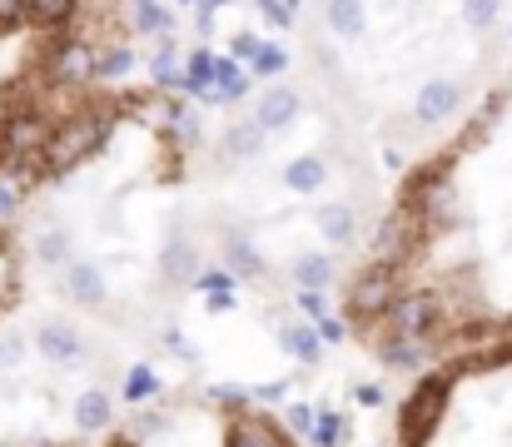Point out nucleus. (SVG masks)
<instances>
[{"instance_id": "f257e3e1", "label": "nucleus", "mask_w": 512, "mask_h": 447, "mask_svg": "<svg viewBox=\"0 0 512 447\" xmlns=\"http://www.w3.org/2000/svg\"><path fill=\"white\" fill-rule=\"evenodd\" d=\"M115 120H120L115 100H90V105H75L65 120H55L50 145L40 154L45 179H65V174H75L85 159H95V154L105 149V140H110Z\"/></svg>"}, {"instance_id": "f03ea898", "label": "nucleus", "mask_w": 512, "mask_h": 447, "mask_svg": "<svg viewBox=\"0 0 512 447\" xmlns=\"http://www.w3.org/2000/svg\"><path fill=\"white\" fill-rule=\"evenodd\" d=\"M448 403H453V373H428L408 398H403V413H398V447H428L438 438L443 418H448Z\"/></svg>"}, {"instance_id": "7ed1b4c3", "label": "nucleus", "mask_w": 512, "mask_h": 447, "mask_svg": "<svg viewBox=\"0 0 512 447\" xmlns=\"http://www.w3.org/2000/svg\"><path fill=\"white\" fill-rule=\"evenodd\" d=\"M443 318H448V303L443 294H398L388 303V313L383 318H373L378 323V333H373V343L383 338V333H398V338H418V343H433L438 333H443Z\"/></svg>"}, {"instance_id": "20e7f679", "label": "nucleus", "mask_w": 512, "mask_h": 447, "mask_svg": "<svg viewBox=\"0 0 512 447\" xmlns=\"http://www.w3.org/2000/svg\"><path fill=\"white\" fill-rule=\"evenodd\" d=\"M418 244H423V219H418V209H413V204H393V209L378 219V229H373V264L403 269V259L418 254Z\"/></svg>"}, {"instance_id": "39448f33", "label": "nucleus", "mask_w": 512, "mask_h": 447, "mask_svg": "<svg viewBox=\"0 0 512 447\" xmlns=\"http://www.w3.org/2000/svg\"><path fill=\"white\" fill-rule=\"evenodd\" d=\"M398 294H403V289H398V269H393V264H363V269L353 274V284H348V313H353L358 323H373V318L388 313V303Z\"/></svg>"}, {"instance_id": "423d86ee", "label": "nucleus", "mask_w": 512, "mask_h": 447, "mask_svg": "<svg viewBox=\"0 0 512 447\" xmlns=\"http://www.w3.org/2000/svg\"><path fill=\"white\" fill-rule=\"evenodd\" d=\"M458 105H463V85L458 80H428L418 90V100H413V120L418 125H443V120L458 115Z\"/></svg>"}, {"instance_id": "0eeeda50", "label": "nucleus", "mask_w": 512, "mask_h": 447, "mask_svg": "<svg viewBox=\"0 0 512 447\" xmlns=\"http://www.w3.org/2000/svg\"><path fill=\"white\" fill-rule=\"evenodd\" d=\"M299 110H304L299 90L274 85V90H264V95H259V105H254V115H249V120H254L264 135H279V130H289V125L299 120Z\"/></svg>"}, {"instance_id": "6e6552de", "label": "nucleus", "mask_w": 512, "mask_h": 447, "mask_svg": "<svg viewBox=\"0 0 512 447\" xmlns=\"http://www.w3.org/2000/svg\"><path fill=\"white\" fill-rule=\"evenodd\" d=\"M224 447H289V438L279 433V423L254 418V413H239V418H229Z\"/></svg>"}, {"instance_id": "1a4fd4ad", "label": "nucleus", "mask_w": 512, "mask_h": 447, "mask_svg": "<svg viewBox=\"0 0 512 447\" xmlns=\"http://www.w3.org/2000/svg\"><path fill=\"white\" fill-rule=\"evenodd\" d=\"M35 348H40L50 363H80V358H85V343H80V333H75L70 323H60V318L40 323V333H35Z\"/></svg>"}, {"instance_id": "9d476101", "label": "nucleus", "mask_w": 512, "mask_h": 447, "mask_svg": "<svg viewBox=\"0 0 512 447\" xmlns=\"http://www.w3.org/2000/svg\"><path fill=\"white\" fill-rule=\"evenodd\" d=\"M373 353H378V363L393 368V373H418L423 358H428V343H418V338H398V333H383V338L373 343Z\"/></svg>"}, {"instance_id": "9b49d317", "label": "nucleus", "mask_w": 512, "mask_h": 447, "mask_svg": "<svg viewBox=\"0 0 512 447\" xmlns=\"http://www.w3.org/2000/svg\"><path fill=\"white\" fill-rule=\"evenodd\" d=\"M324 184H329V159H324V154H299V159L284 164V189H294V194H319Z\"/></svg>"}, {"instance_id": "f8f14e48", "label": "nucleus", "mask_w": 512, "mask_h": 447, "mask_svg": "<svg viewBox=\"0 0 512 447\" xmlns=\"http://www.w3.org/2000/svg\"><path fill=\"white\" fill-rule=\"evenodd\" d=\"M224 269L234 279H259L264 274V259H259V249H254V239L244 229H229L224 234Z\"/></svg>"}, {"instance_id": "ddd939ff", "label": "nucleus", "mask_w": 512, "mask_h": 447, "mask_svg": "<svg viewBox=\"0 0 512 447\" xmlns=\"http://www.w3.org/2000/svg\"><path fill=\"white\" fill-rule=\"evenodd\" d=\"M75 10H80V0H25V20H30V30H40V35L70 30V25H75Z\"/></svg>"}, {"instance_id": "4468645a", "label": "nucleus", "mask_w": 512, "mask_h": 447, "mask_svg": "<svg viewBox=\"0 0 512 447\" xmlns=\"http://www.w3.org/2000/svg\"><path fill=\"white\" fill-rule=\"evenodd\" d=\"M65 294L75 298V303H85V308H100V303H105V274H100L95 264L75 259V264L65 269Z\"/></svg>"}, {"instance_id": "2eb2a0df", "label": "nucleus", "mask_w": 512, "mask_h": 447, "mask_svg": "<svg viewBox=\"0 0 512 447\" xmlns=\"http://www.w3.org/2000/svg\"><path fill=\"white\" fill-rule=\"evenodd\" d=\"M324 25L339 40H358L368 30V10H363V0H324Z\"/></svg>"}, {"instance_id": "dca6fc26", "label": "nucleus", "mask_w": 512, "mask_h": 447, "mask_svg": "<svg viewBox=\"0 0 512 447\" xmlns=\"http://www.w3.org/2000/svg\"><path fill=\"white\" fill-rule=\"evenodd\" d=\"M160 274H165V284H189L199 274V249L174 234L170 244H165V254H160Z\"/></svg>"}, {"instance_id": "f3484780", "label": "nucleus", "mask_w": 512, "mask_h": 447, "mask_svg": "<svg viewBox=\"0 0 512 447\" xmlns=\"http://www.w3.org/2000/svg\"><path fill=\"white\" fill-rule=\"evenodd\" d=\"M130 70H135V50H130L125 40L95 45V70H90V80H105V85H115V80H125Z\"/></svg>"}, {"instance_id": "a211bd4d", "label": "nucleus", "mask_w": 512, "mask_h": 447, "mask_svg": "<svg viewBox=\"0 0 512 447\" xmlns=\"http://www.w3.org/2000/svg\"><path fill=\"white\" fill-rule=\"evenodd\" d=\"M110 418H115V403H110L105 388H85V393L75 398V423H80V433H100V428H110Z\"/></svg>"}, {"instance_id": "6ab92c4d", "label": "nucleus", "mask_w": 512, "mask_h": 447, "mask_svg": "<svg viewBox=\"0 0 512 447\" xmlns=\"http://www.w3.org/2000/svg\"><path fill=\"white\" fill-rule=\"evenodd\" d=\"M319 234L343 249V244H353L358 239V214H353V204H324L319 209Z\"/></svg>"}, {"instance_id": "aec40b11", "label": "nucleus", "mask_w": 512, "mask_h": 447, "mask_svg": "<svg viewBox=\"0 0 512 447\" xmlns=\"http://www.w3.org/2000/svg\"><path fill=\"white\" fill-rule=\"evenodd\" d=\"M279 343H284V353L299 358V363H319V358H324V343H319L314 323H284V328H279Z\"/></svg>"}, {"instance_id": "412c9836", "label": "nucleus", "mask_w": 512, "mask_h": 447, "mask_svg": "<svg viewBox=\"0 0 512 447\" xmlns=\"http://www.w3.org/2000/svg\"><path fill=\"white\" fill-rule=\"evenodd\" d=\"M150 80L160 85V95H179V90H184V70H179V60H174L170 35H160V50L150 55Z\"/></svg>"}, {"instance_id": "4be33fe9", "label": "nucleus", "mask_w": 512, "mask_h": 447, "mask_svg": "<svg viewBox=\"0 0 512 447\" xmlns=\"http://www.w3.org/2000/svg\"><path fill=\"white\" fill-rule=\"evenodd\" d=\"M264 130L254 125V120H234L229 130H224V159H254V154H264Z\"/></svg>"}, {"instance_id": "5701e85b", "label": "nucleus", "mask_w": 512, "mask_h": 447, "mask_svg": "<svg viewBox=\"0 0 512 447\" xmlns=\"http://www.w3.org/2000/svg\"><path fill=\"white\" fill-rule=\"evenodd\" d=\"M209 80H214V50L194 45V50L184 55V90H179V95H204V100H214V95H209Z\"/></svg>"}, {"instance_id": "b1692460", "label": "nucleus", "mask_w": 512, "mask_h": 447, "mask_svg": "<svg viewBox=\"0 0 512 447\" xmlns=\"http://www.w3.org/2000/svg\"><path fill=\"white\" fill-rule=\"evenodd\" d=\"M294 284L324 294V289L334 284V264H329V254H299V259H294Z\"/></svg>"}, {"instance_id": "393cba45", "label": "nucleus", "mask_w": 512, "mask_h": 447, "mask_svg": "<svg viewBox=\"0 0 512 447\" xmlns=\"http://www.w3.org/2000/svg\"><path fill=\"white\" fill-rule=\"evenodd\" d=\"M155 393H160V373H155L150 363H135V368L125 373V403L140 408V403H150Z\"/></svg>"}, {"instance_id": "a878e982", "label": "nucleus", "mask_w": 512, "mask_h": 447, "mask_svg": "<svg viewBox=\"0 0 512 447\" xmlns=\"http://www.w3.org/2000/svg\"><path fill=\"white\" fill-rule=\"evenodd\" d=\"M309 438H314V447H348L353 428H348V418H343V413H319Z\"/></svg>"}, {"instance_id": "bb28decb", "label": "nucleus", "mask_w": 512, "mask_h": 447, "mask_svg": "<svg viewBox=\"0 0 512 447\" xmlns=\"http://www.w3.org/2000/svg\"><path fill=\"white\" fill-rule=\"evenodd\" d=\"M284 70H289V50L284 45H259L254 60H249V75H259V80H274Z\"/></svg>"}, {"instance_id": "cd10ccee", "label": "nucleus", "mask_w": 512, "mask_h": 447, "mask_svg": "<svg viewBox=\"0 0 512 447\" xmlns=\"http://www.w3.org/2000/svg\"><path fill=\"white\" fill-rule=\"evenodd\" d=\"M35 254H40L45 264H65V254H70V234H65V229H45V234L35 239Z\"/></svg>"}, {"instance_id": "c85d7f7f", "label": "nucleus", "mask_w": 512, "mask_h": 447, "mask_svg": "<svg viewBox=\"0 0 512 447\" xmlns=\"http://www.w3.org/2000/svg\"><path fill=\"white\" fill-rule=\"evenodd\" d=\"M498 10H503V0H463V25L468 30H488L498 20Z\"/></svg>"}, {"instance_id": "c756f323", "label": "nucleus", "mask_w": 512, "mask_h": 447, "mask_svg": "<svg viewBox=\"0 0 512 447\" xmlns=\"http://www.w3.org/2000/svg\"><path fill=\"white\" fill-rule=\"evenodd\" d=\"M135 30L140 35H165L170 30V10L165 5H135Z\"/></svg>"}, {"instance_id": "7c9ffc66", "label": "nucleus", "mask_w": 512, "mask_h": 447, "mask_svg": "<svg viewBox=\"0 0 512 447\" xmlns=\"http://www.w3.org/2000/svg\"><path fill=\"white\" fill-rule=\"evenodd\" d=\"M189 284H194L199 294H234V284H239V279H234L229 269H199Z\"/></svg>"}, {"instance_id": "2f4dec72", "label": "nucleus", "mask_w": 512, "mask_h": 447, "mask_svg": "<svg viewBox=\"0 0 512 447\" xmlns=\"http://www.w3.org/2000/svg\"><path fill=\"white\" fill-rule=\"evenodd\" d=\"M170 433V418L160 408H140L135 413V438H165Z\"/></svg>"}, {"instance_id": "473e14b6", "label": "nucleus", "mask_w": 512, "mask_h": 447, "mask_svg": "<svg viewBox=\"0 0 512 447\" xmlns=\"http://www.w3.org/2000/svg\"><path fill=\"white\" fill-rule=\"evenodd\" d=\"M314 418H319V413H314L309 403H289V408H284V423H289L294 433H304V438L314 433Z\"/></svg>"}, {"instance_id": "72a5a7b5", "label": "nucleus", "mask_w": 512, "mask_h": 447, "mask_svg": "<svg viewBox=\"0 0 512 447\" xmlns=\"http://www.w3.org/2000/svg\"><path fill=\"white\" fill-rule=\"evenodd\" d=\"M294 303H299V313H304V318H314V323H319V318H329V298L314 294V289H299Z\"/></svg>"}, {"instance_id": "f704fd0d", "label": "nucleus", "mask_w": 512, "mask_h": 447, "mask_svg": "<svg viewBox=\"0 0 512 447\" xmlns=\"http://www.w3.org/2000/svg\"><path fill=\"white\" fill-rule=\"evenodd\" d=\"M209 398H214V403H219V408H229V413H234V418H239V413H244V408H249V393H239V388H229V383H224V388H214V393H209Z\"/></svg>"}, {"instance_id": "c9c22d12", "label": "nucleus", "mask_w": 512, "mask_h": 447, "mask_svg": "<svg viewBox=\"0 0 512 447\" xmlns=\"http://www.w3.org/2000/svg\"><path fill=\"white\" fill-rule=\"evenodd\" d=\"M165 348H170L174 358H184V363H194V358H199V353L189 348V338H184L179 328H170V333H165Z\"/></svg>"}, {"instance_id": "e433bc0d", "label": "nucleus", "mask_w": 512, "mask_h": 447, "mask_svg": "<svg viewBox=\"0 0 512 447\" xmlns=\"http://www.w3.org/2000/svg\"><path fill=\"white\" fill-rule=\"evenodd\" d=\"M254 50H259V35H234L229 60H254Z\"/></svg>"}, {"instance_id": "4c0bfd02", "label": "nucleus", "mask_w": 512, "mask_h": 447, "mask_svg": "<svg viewBox=\"0 0 512 447\" xmlns=\"http://www.w3.org/2000/svg\"><path fill=\"white\" fill-rule=\"evenodd\" d=\"M174 135H179L184 145H194V140H199V115H194V110H184V115H179V125H174Z\"/></svg>"}, {"instance_id": "58836bf2", "label": "nucleus", "mask_w": 512, "mask_h": 447, "mask_svg": "<svg viewBox=\"0 0 512 447\" xmlns=\"http://www.w3.org/2000/svg\"><path fill=\"white\" fill-rule=\"evenodd\" d=\"M314 333H319V343H339L343 338V318H319V323H314Z\"/></svg>"}, {"instance_id": "ea45409f", "label": "nucleus", "mask_w": 512, "mask_h": 447, "mask_svg": "<svg viewBox=\"0 0 512 447\" xmlns=\"http://www.w3.org/2000/svg\"><path fill=\"white\" fill-rule=\"evenodd\" d=\"M284 393H289L284 383H264V388H254V393H249V403H284Z\"/></svg>"}, {"instance_id": "a19ab883", "label": "nucleus", "mask_w": 512, "mask_h": 447, "mask_svg": "<svg viewBox=\"0 0 512 447\" xmlns=\"http://www.w3.org/2000/svg\"><path fill=\"white\" fill-rule=\"evenodd\" d=\"M358 403H363V408H383V403H388V388H378V383H363V388H358Z\"/></svg>"}, {"instance_id": "79ce46f5", "label": "nucleus", "mask_w": 512, "mask_h": 447, "mask_svg": "<svg viewBox=\"0 0 512 447\" xmlns=\"http://www.w3.org/2000/svg\"><path fill=\"white\" fill-rule=\"evenodd\" d=\"M194 10H199L194 30H199V35H209V30H214V10H209V5H194Z\"/></svg>"}, {"instance_id": "37998d69", "label": "nucleus", "mask_w": 512, "mask_h": 447, "mask_svg": "<svg viewBox=\"0 0 512 447\" xmlns=\"http://www.w3.org/2000/svg\"><path fill=\"white\" fill-rule=\"evenodd\" d=\"M204 308H209V313H229V308H234V294H209Z\"/></svg>"}, {"instance_id": "c03bdc74", "label": "nucleus", "mask_w": 512, "mask_h": 447, "mask_svg": "<svg viewBox=\"0 0 512 447\" xmlns=\"http://www.w3.org/2000/svg\"><path fill=\"white\" fill-rule=\"evenodd\" d=\"M15 204H20V199H15V189H10V184H0V219H5V214H15Z\"/></svg>"}, {"instance_id": "a18cd8bd", "label": "nucleus", "mask_w": 512, "mask_h": 447, "mask_svg": "<svg viewBox=\"0 0 512 447\" xmlns=\"http://www.w3.org/2000/svg\"><path fill=\"white\" fill-rule=\"evenodd\" d=\"M199 5H209V10H219V5H234V0H199Z\"/></svg>"}, {"instance_id": "49530a36", "label": "nucleus", "mask_w": 512, "mask_h": 447, "mask_svg": "<svg viewBox=\"0 0 512 447\" xmlns=\"http://www.w3.org/2000/svg\"><path fill=\"white\" fill-rule=\"evenodd\" d=\"M174 5H199V0H174Z\"/></svg>"}, {"instance_id": "de8ad7c7", "label": "nucleus", "mask_w": 512, "mask_h": 447, "mask_svg": "<svg viewBox=\"0 0 512 447\" xmlns=\"http://www.w3.org/2000/svg\"><path fill=\"white\" fill-rule=\"evenodd\" d=\"M135 5H155V0H135Z\"/></svg>"}, {"instance_id": "09e8293b", "label": "nucleus", "mask_w": 512, "mask_h": 447, "mask_svg": "<svg viewBox=\"0 0 512 447\" xmlns=\"http://www.w3.org/2000/svg\"><path fill=\"white\" fill-rule=\"evenodd\" d=\"M110 447H135V443H110Z\"/></svg>"}]
</instances>
